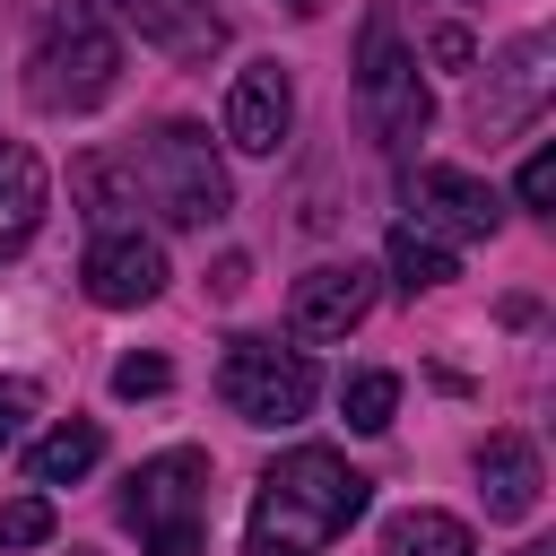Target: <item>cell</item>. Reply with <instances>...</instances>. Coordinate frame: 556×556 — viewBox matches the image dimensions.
<instances>
[{
	"mask_svg": "<svg viewBox=\"0 0 556 556\" xmlns=\"http://www.w3.org/2000/svg\"><path fill=\"white\" fill-rule=\"evenodd\" d=\"M365 495H374V478L348 469V452L295 443V452H278V460L261 469V486H252L243 556H330V547L356 530Z\"/></svg>",
	"mask_w": 556,
	"mask_h": 556,
	"instance_id": "cell-1",
	"label": "cell"
},
{
	"mask_svg": "<svg viewBox=\"0 0 556 556\" xmlns=\"http://www.w3.org/2000/svg\"><path fill=\"white\" fill-rule=\"evenodd\" d=\"M113 87H122V35H113L87 0H70V9L43 26L35 61H26V104L52 113V122H78V113H96Z\"/></svg>",
	"mask_w": 556,
	"mask_h": 556,
	"instance_id": "cell-2",
	"label": "cell"
},
{
	"mask_svg": "<svg viewBox=\"0 0 556 556\" xmlns=\"http://www.w3.org/2000/svg\"><path fill=\"white\" fill-rule=\"evenodd\" d=\"M130 191H139L165 226H182V235H200V226H217V217L235 208L226 165H217V139H208L200 122H156V130L130 148Z\"/></svg>",
	"mask_w": 556,
	"mask_h": 556,
	"instance_id": "cell-3",
	"label": "cell"
},
{
	"mask_svg": "<svg viewBox=\"0 0 556 556\" xmlns=\"http://www.w3.org/2000/svg\"><path fill=\"white\" fill-rule=\"evenodd\" d=\"M122 530L148 556H200L208 547V452L174 443L122 478Z\"/></svg>",
	"mask_w": 556,
	"mask_h": 556,
	"instance_id": "cell-4",
	"label": "cell"
},
{
	"mask_svg": "<svg viewBox=\"0 0 556 556\" xmlns=\"http://www.w3.org/2000/svg\"><path fill=\"white\" fill-rule=\"evenodd\" d=\"M356 104H365V122H374V139L391 156H408L426 139V122H434V96H426L417 52L400 43V17L391 9H365V35H356Z\"/></svg>",
	"mask_w": 556,
	"mask_h": 556,
	"instance_id": "cell-5",
	"label": "cell"
},
{
	"mask_svg": "<svg viewBox=\"0 0 556 556\" xmlns=\"http://www.w3.org/2000/svg\"><path fill=\"white\" fill-rule=\"evenodd\" d=\"M217 400H226L243 426H295V417H313L321 374H313L304 348H278V339H226Z\"/></svg>",
	"mask_w": 556,
	"mask_h": 556,
	"instance_id": "cell-6",
	"label": "cell"
},
{
	"mask_svg": "<svg viewBox=\"0 0 556 556\" xmlns=\"http://www.w3.org/2000/svg\"><path fill=\"white\" fill-rule=\"evenodd\" d=\"M547 96H556V43L530 26V35H513V43L495 52L469 122H478V139H513V130H530V122L547 113Z\"/></svg>",
	"mask_w": 556,
	"mask_h": 556,
	"instance_id": "cell-7",
	"label": "cell"
},
{
	"mask_svg": "<svg viewBox=\"0 0 556 556\" xmlns=\"http://www.w3.org/2000/svg\"><path fill=\"white\" fill-rule=\"evenodd\" d=\"M78 287H87V304H104V313H139V304L165 295V243L139 235V226H104V235H87Z\"/></svg>",
	"mask_w": 556,
	"mask_h": 556,
	"instance_id": "cell-8",
	"label": "cell"
},
{
	"mask_svg": "<svg viewBox=\"0 0 556 556\" xmlns=\"http://www.w3.org/2000/svg\"><path fill=\"white\" fill-rule=\"evenodd\" d=\"M408 226H426L434 243H486L495 226H504V200L478 182V174H460V165H417L408 174Z\"/></svg>",
	"mask_w": 556,
	"mask_h": 556,
	"instance_id": "cell-9",
	"label": "cell"
},
{
	"mask_svg": "<svg viewBox=\"0 0 556 556\" xmlns=\"http://www.w3.org/2000/svg\"><path fill=\"white\" fill-rule=\"evenodd\" d=\"M374 313V269L365 261H321L287 287V330L295 339H348Z\"/></svg>",
	"mask_w": 556,
	"mask_h": 556,
	"instance_id": "cell-10",
	"label": "cell"
},
{
	"mask_svg": "<svg viewBox=\"0 0 556 556\" xmlns=\"http://www.w3.org/2000/svg\"><path fill=\"white\" fill-rule=\"evenodd\" d=\"M287 130H295V78L278 61H243L235 87H226V139L243 156H278Z\"/></svg>",
	"mask_w": 556,
	"mask_h": 556,
	"instance_id": "cell-11",
	"label": "cell"
},
{
	"mask_svg": "<svg viewBox=\"0 0 556 556\" xmlns=\"http://www.w3.org/2000/svg\"><path fill=\"white\" fill-rule=\"evenodd\" d=\"M539 443L530 434H486L478 443V495H486V521H530L539 513Z\"/></svg>",
	"mask_w": 556,
	"mask_h": 556,
	"instance_id": "cell-12",
	"label": "cell"
},
{
	"mask_svg": "<svg viewBox=\"0 0 556 556\" xmlns=\"http://www.w3.org/2000/svg\"><path fill=\"white\" fill-rule=\"evenodd\" d=\"M43 208H52V182H43V156H35L26 139H0V261H17V252L35 243V226H43Z\"/></svg>",
	"mask_w": 556,
	"mask_h": 556,
	"instance_id": "cell-13",
	"label": "cell"
},
{
	"mask_svg": "<svg viewBox=\"0 0 556 556\" xmlns=\"http://www.w3.org/2000/svg\"><path fill=\"white\" fill-rule=\"evenodd\" d=\"M122 17H130L156 52H174V61H208V52L226 43V17H217L208 0H122Z\"/></svg>",
	"mask_w": 556,
	"mask_h": 556,
	"instance_id": "cell-14",
	"label": "cell"
},
{
	"mask_svg": "<svg viewBox=\"0 0 556 556\" xmlns=\"http://www.w3.org/2000/svg\"><path fill=\"white\" fill-rule=\"evenodd\" d=\"M96 460H104V426H96V417H61V426L26 452V478H35V486H78Z\"/></svg>",
	"mask_w": 556,
	"mask_h": 556,
	"instance_id": "cell-15",
	"label": "cell"
},
{
	"mask_svg": "<svg viewBox=\"0 0 556 556\" xmlns=\"http://www.w3.org/2000/svg\"><path fill=\"white\" fill-rule=\"evenodd\" d=\"M382 556H478L469 521L460 513H434V504H408L382 521Z\"/></svg>",
	"mask_w": 556,
	"mask_h": 556,
	"instance_id": "cell-16",
	"label": "cell"
},
{
	"mask_svg": "<svg viewBox=\"0 0 556 556\" xmlns=\"http://www.w3.org/2000/svg\"><path fill=\"white\" fill-rule=\"evenodd\" d=\"M382 261H391V278H400V295H426V287H443L452 278V243H434L426 226H391V243H382Z\"/></svg>",
	"mask_w": 556,
	"mask_h": 556,
	"instance_id": "cell-17",
	"label": "cell"
},
{
	"mask_svg": "<svg viewBox=\"0 0 556 556\" xmlns=\"http://www.w3.org/2000/svg\"><path fill=\"white\" fill-rule=\"evenodd\" d=\"M339 408H348V426H356V434H382V426L400 417V374H382V365L348 374V382H339Z\"/></svg>",
	"mask_w": 556,
	"mask_h": 556,
	"instance_id": "cell-18",
	"label": "cell"
},
{
	"mask_svg": "<svg viewBox=\"0 0 556 556\" xmlns=\"http://www.w3.org/2000/svg\"><path fill=\"white\" fill-rule=\"evenodd\" d=\"M52 539V504L43 495H9L0 504V547H43Z\"/></svg>",
	"mask_w": 556,
	"mask_h": 556,
	"instance_id": "cell-19",
	"label": "cell"
},
{
	"mask_svg": "<svg viewBox=\"0 0 556 556\" xmlns=\"http://www.w3.org/2000/svg\"><path fill=\"white\" fill-rule=\"evenodd\" d=\"M513 200H521L530 217H556V148H530V165H521Z\"/></svg>",
	"mask_w": 556,
	"mask_h": 556,
	"instance_id": "cell-20",
	"label": "cell"
},
{
	"mask_svg": "<svg viewBox=\"0 0 556 556\" xmlns=\"http://www.w3.org/2000/svg\"><path fill=\"white\" fill-rule=\"evenodd\" d=\"M113 391H122V400H156V391H174V365H165L156 348H148V356H122V365H113Z\"/></svg>",
	"mask_w": 556,
	"mask_h": 556,
	"instance_id": "cell-21",
	"label": "cell"
},
{
	"mask_svg": "<svg viewBox=\"0 0 556 556\" xmlns=\"http://www.w3.org/2000/svg\"><path fill=\"white\" fill-rule=\"evenodd\" d=\"M35 408H43V400H35V382H26V374H0V452L26 434V417H35Z\"/></svg>",
	"mask_w": 556,
	"mask_h": 556,
	"instance_id": "cell-22",
	"label": "cell"
},
{
	"mask_svg": "<svg viewBox=\"0 0 556 556\" xmlns=\"http://www.w3.org/2000/svg\"><path fill=\"white\" fill-rule=\"evenodd\" d=\"M426 52H434L443 70H469V61H478V43H469V26H434V35H426Z\"/></svg>",
	"mask_w": 556,
	"mask_h": 556,
	"instance_id": "cell-23",
	"label": "cell"
},
{
	"mask_svg": "<svg viewBox=\"0 0 556 556\" xmlns=\"http://www.w3.org/2000/svg\"><path fill=\"white\" fill-rule=\"evenodd\" d=\"M287 9H295V17H321V0H287Z\"/></svg>",
	"mask_w": 556,
	"mask_h": 556,
	"instance_id": "cell-24",
	"label": "cell"
},
{
	"mask_svg": "<svg viewBox=\"0 0 556 556\" xmlns=\"http://www.w3.org/2000/svg\"><path fill=\"white\" fill-rule=\"evenodd\" d=\"M521 556H547V547H521Z\"/></svg>",
	"mask_w": 556,
	"mask_h": 556,
	"instance_id": "cell-25",
	"label": "cell"
}]
</instances>
